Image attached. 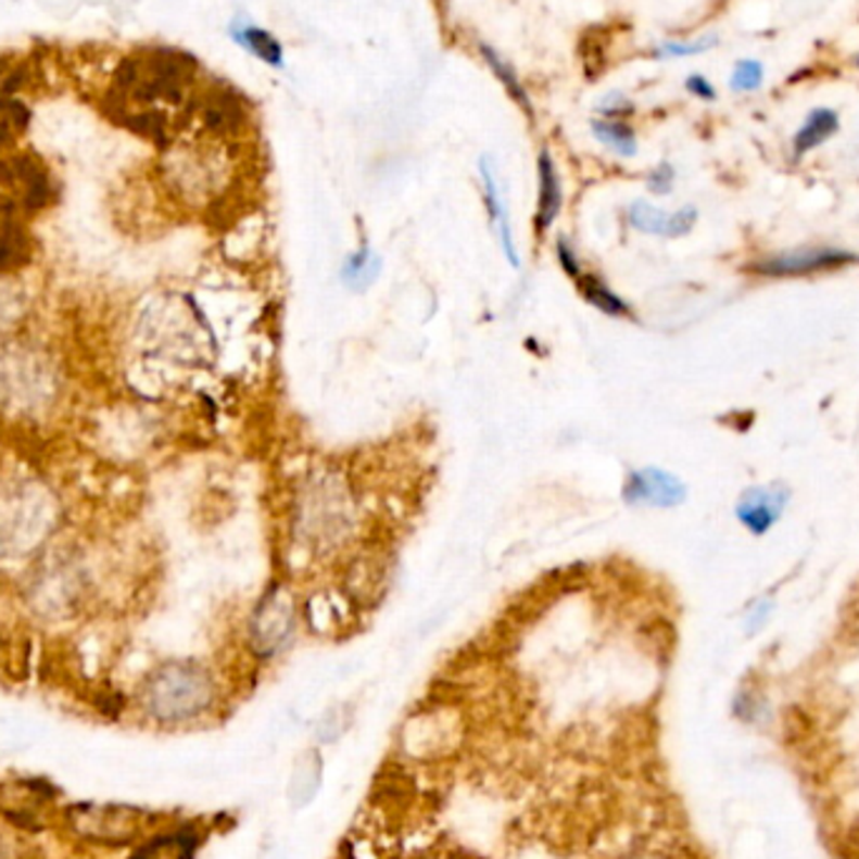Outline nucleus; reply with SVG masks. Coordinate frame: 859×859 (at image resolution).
Returning <instances> with one entry per match:
<instances>
[{
	"instance_id": "nucleus-1",
	"label": "nucleus",
	"mask_w": 859,
	"mask_h": 859,
	"mask_svg": "<svg viewBox=\"0 0 859 859\" xmlns=\"http://www.w3.org/2000/svg\"><path fill=\"white\" fill-rule=\"evenodd\" d=\"M214 673L197 661H168L143 679L139 689L141 717L151 724L176 729L194 724L214 709Z\"/></svg>"
},
{
	"instance_id": "nucleus-2",
	"label": "nucleus",
	"mask_w": 859,
	"mask_h": 859,
	"mask_svg": "<svg viewBox=\"0 0 859 859\" xmlns=\"http://www.w3.org/2000/svg\"><path fill=\"white\" fill-rule=\"evenodd\" d=\"M59 826L74 845L93 852L134 849L156 832L147 809L118 801H74L59 809Z\"/></svg>"
},
{
	"instance_id": "nucleus-3",
	"label": "nucleus",
	"mask_w": 859,
	"mask_h": 859,
	"mask_svg": "<svg viewBox=\"0 0 859 859\" xmlns=\"http://www.w3.org/2000/svg\"><path fill=\"white\" fill-rule=\"evenodd\" d=\"M294 606L292 598L282 589H271L256 604L252 621H249V639L256 656L271 658L282 654L294 639Z\"/></svg>"
},
{
	"instance_id": "nucleus-4",
	"label": "nucleus",
	"mask_w": 859,
	"mask_h": 859,
	"mask_svg": "<svg viewBox=\"0 0 859 859\" xmlns=\"http://www.w3.org/2000/svg\"><path fill=\"white\" fill-rule=\"evenodd\" d=\"M849 264H859V254L849 252V249L807 247L751 262L749 271L761 277H799V275H814V271L845 269Z\"/></svg>"
},
{
	"instance_id": "nucleus-5",
	"label": "nucleus",
	"mask_w": 859,
	"mask_h": 859,
	"mask_svg": "<svg viewBox=\"0 0 859 859\" xmlns=\"http://www.w3.org/2000/svg\"><path fill=\"white\" fill-rule=\"evenodd\" d=\"M623 503L631 508L652 505V508H677L686 501V485L669 470L641 468L631 470L623 483Z\"/></svg>"
},
{
	"instance_id": "nucleus-6",
	"label": "nucleus",
	"mask_w": 859,
	"mask_h": 859,
	"mask_svg": "<svg viewBox=\"0 0 859 859\" xmlns=\"http://www.w3.org/2000/svg\"><path fill=\"white\" fill-rule=\"evenodd\" d=\"M789 491L784 485L749 488L736 503L738 523L749 528L754 535H765L772 528L789 503Z\"/></svg>"
},
{
	"instance_id": "nucleus-7",
	"label": "nucleus",
	"mask_w": 859,
	"mask_h": 859,
	"mask_svg": "<svg viewBox=\"0 0 859 859\" xmlns=\"http://www.w3.org/2000/svg\"><path fill=\"white\" fill-rule=\"evenodd\" d=\"M480 179H483V197H485L488 219H491V224H495V231H497V239H501L505 260H508V264H510L513 269H520V264H523V262H520L516 239H513V227H510V219H508V209H505V202H503V197H501V187H497L493 162L488 156L480 159Z\"/></svg>"
},
{
	"instance_id": "nucleus-8",
	"label": "nucleus",
	"mask_w": 859,
	"mask_h": 859,
	"mask_svg": "<svg viewBox=\"0 0 859 859\" xmlns=\"http://www.w3.org/2000/svg\"><path fill=\"white\" fill-rule=\"evenodd\" d=\"M560 206H564V187H560V176L556 162H553L551 151L543 149L538 156V212H535V227L538 231H548L551 224L558 219Z\"/></svg>"
},
{
	"instance_id": "nucleus-9",
	"label": "nucleus",
	"mask_w": 859,
	"mask_h": 859,
	"mask_svg": "<svg viewBox=\"0 0 859 859\" xmlns=\"http://www.w3.org/2000/svg\"><path fill=\"white\" fill-rule=\"evenodd\" d=\"M229 36L239 48H244L256 61L267 63L271 68H285V46L271 30L249 23L244 18H235L229 23Z\"/></svg>"
},
{
	"instance_id": "nucleus-10",
	"label": "nucleus",
	"mask_w": 859,
	"mask_h": 859,
	"mask_svg": "<svg viewBox=\"0 0 859 859\" xmlns=\"http://www.w3.org/2000/svg\"><path fill=\"white\" fill-rule=\"evenodd\" d=\"M197 837L189 830L154 832L126 859H194Z\"/></svg>"
},
{
	"instance_id": "nucleus-11",
	"label": "nucleus",
	"mask_w": 859,
	"mask_h": 859,
	"mask_svg": "<svg viewBox=\"0 0 859 859\" xmlns=\"http://www.w3.org/2000/svg\"><path fill=\"white\" fill-rule=\"evenodd\" d=\"M839 131V116L832 109H814L807 116L805 126L794 134V156H805L809 151L822 147L824 141H830L834 134Z\"/></svg>"
},
{
	"instance_id": "nucleus-12",
	"label": "nucleus",
	"mask_w": 859,
	"mask_h": 859,
	"mask_svg": "<svg viewBox=\"0 0 859 859\" xmlns=\"http://www.w3.org/2000/svg\"><path fill=\"white\" fill-rule=\"evenodd\" d=\"M380 275H382V260L369 247L352 252L348 260L342 262V271H340L342 285L350 287L352 292H365V289H369L377 279H380Z\"/></svg>"
},
{
	"instance_id": "nucleus-13",
	"label": "nucleus",
	"mask_w": 859,
	"mask_h": 859,
	"mask_svg": "<svg viewBox=\"0 0 859 859\" xmlns=\"http://www.w3.org/2000/svg\"><path fill=\"white\" fill-rule=\"evenodd\" d=\"M591 128L593 134H596V139L618 156L629 159L639 151L636 131H633V126L629 122H623V118H604V116L593 118Z\"/></svg>"
},
{
	"instance_id": "nucleus-14",
	"label": "nucleus",
	"mask_w": 859,
	"mask_h": 859,
	"mask_svg": "<svg viewBox=\"0 0 859 859\" xmlns=\"http://www.w3.org/2000/svg\"><path fill=\"white\" fill-rule=\"evenodd\" d=\"M578 289H581L583 300L593 304L598 312H604L608 317H629L631 307L626 304L621 296H618L611 287H608L604 279L596 275H581L576 279Z\"/></svg>"
},
{
	"instance_id": "nucleus-15",
	"label": "nucleus",
	"mask_w": 859,
	"mask_h": 859,
	"mask_svg": "<svg viewBox=\"0 0 859 859\" xmlns=\"http://www.w3.org/2000/svg\"><path fill=\"white\" fill-rule=\"evenodd\" d=\"M480 55H483V61L488 63V68L493 71V76L497 78V81L505 86V91L510 93V99L516 101L518 106L526 111V114L533 116V103H531V99H528V91H526V86L520 84L516 68H513L510 63L488 43H480Z\"/></svg>"
},
{
	"instance_id": "nucleus-16",
	"label": "nucleus",
	"mask_w": 859,
	"mask_h": 859,
	"mask_svg": "<svg viewBox=\"0 0 859 859\" xmlns=\"http://www.w3.org/2000/svg\"><path fill=\"white\" fill-rule=\"evenodd\" d=\"M669 216L661 212V209L644 202V199H639V202H633L629 206V224L641 235H654V237H666L669 235Z\"/></svg>"
},
{
	"instance_id": "nucleus-17",
	"label": "nucleus",
	"mask_w": 859,
	"mask_h": 859,
	"mask_svg": "<svg viewBox=\"0 0 859 859\" xmlns=\"http://www.w3.org/2000/svg\"><path fill=\"white\" fill-rule=\"evenodd\" d=\"M0 859H30L28 839L5 819H0Z\"/></svg>"
},
{
	"instance_id": "nucleus-18",
	"label": "nucleus",
	"mask_w": 859,
	"mask_h": 859,
	"mask_svg": "<svg viewBox=\"0 0 859 859\" xmlns=\"http://www.w3.org/2000/svg\"><path fill=\"white\" fill-rule=\"evenodd\" d=\"M732 91L736 93H749V91H757V88L765 84V66H761L759 61L754 59H746V61H738L734 66V74H732Z\"/></svg>"
},
{
	"instance_id": "nucleus-19",
	"label": "nucleus",
	"mask_w": 859,
	"mask_h": 859,
	"mask_svg": "<svg viewBox=\"0 0 859 859\" xmlns=\"http://www.w3.org/2000/svg\"><path fill=\"white\" fill-rule=\"evenodd\" d=\"M713 46H717V38L713 36L696 38V41H666L661 48H658L656 55H661V59H684V55L709 51Z\"/></svg>"
},
{
	"instance_id": "nucleus-20",
	"label": "nucleus",
	"mask_w": 859,
	"mask_h": 859,
	"mask_svg": "<svg viewBox=\"0 0 859 859\" xmlns=\"http://www.w3.org/2000/svg\"><path fill=\"white\" fill-rule=\"evenodd\" d=\"M696 219H698V212L694 206H684L679 209V212H673L669 216V239H679V237H686L689 231L696 227Z\"/></svg>"
},
{
	"instance_id": "nucleus-21",
	"label": "nucleus",
	"mask_w": 859,
	"mask_h": 859,
	"mask_svg": "<svg viewBox=\"0 0 859 859\" xmlns=\"http://www.w3.org/2000/svg\"><path fill=\"white\" fill-rule=\"evenodd\" d=\"M598 114L604 118H626L633 114V103L623 93H608L598 103Z\"/></svg>"
},
{
	"instance_id": "nucleus-22",
	"label": "nucleus",
	"mask_w": 859,
	"mask_h": 859,
	"mask_svg": "<svg viewBox=\"0 0 859 859\" xmlns=\"http://www.w3.org/2000/svg\"><path fill=\"white\" fill-rule=\"evenodd\" d=\"M673 179H677V172H673L671 164H658L652 174H648V189L654 191V194L664 197L669 194L673 189Z\"/></svg>"
},
{
	"instance_id": "nucleus-23",
	"label": "nucleus",
	"mask_w": 859,
	"mask_h": 859,
	"mask_svg": "<svg viewBox=\"0 0 859 859\" xmlns=\"http://www.w3.org/2000/svg\"><path fill=\"white\" fill-rule=\"evenodd\" d=\"M556 254H558L560 267H564V271H566L568 277L578 279V277L583 275V271H581V262H578V256H576V249H573L571 242H568L566 237H560L558 242H556Z\"/></svg>"
},
{
	"instance_id": "nucleus-24",
	"label": "nucleus",
	"mask_w": 859,
	"mask_h": 859,
	"mask_svg": "<svg viewBox=\"0 0 859 859\" xmlns=\"http://www.w3.org/2000/svg\"><path fill=\"white\" fill-rule=\"evenodd\" d=\"M686 91L696 96V99H704V101L717 99V88H713L709 78L702 74H692L686 78Z\"/></svg>"
},
{
	"instance_id": "nucleus-25",
	"label": "nucleus",
	"mask_w": 859,
	"mask_h": 859,
	"mask_svg": "<svg viewBox=\"0 0 859 859\" xmlns=\"http://www.w3.org/2000/svg\"><path fill=\"white\" fill-rule=\"evenodd\" d=\"M769 614H772V601H759V604L751 608L749 618H746V621H749V629H751V633H754V631H759L761 626L767 623Z\"/></svg>"
},
{
	"instance_id": "nucleus-26",
	"label": "nucleus",
	"mask_w": 859,
	"mask_h": 859,
	"mask_svg": "<svg viewBox=\"0 0 859 859\" xmlns=\"http://www.w3.org/2000/svg\"><path fill=\"white\" fill-rule=\"evenodd\" d=\"M855 63H857V66H859V55H857V59H855Z\"/></svg>"
}]
</instances>
